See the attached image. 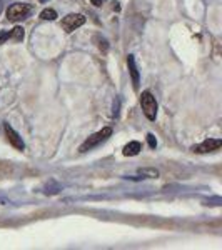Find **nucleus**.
<instances>
[{
    "instance_id": "nucleus-8",
    "label": "nucleus",
    "mask_w": 222,
    "mask_h": 250,
    "mask_svg": "<svg viewBox=\"0 0 222 250\" xmlns=\"http://www.w3.org/2000/svg\"><path fill=\"white\" fill-rule=\"evenodd\" d=\"M140 150H142V145H140V142L132 140V142H129L126 147H124V155H126V157H134V155L139 154Z\"/></svg>"
},
{
    "instance_id": "nucleus-15",
    "label": "nucleus",
    "mask_w": 222,
    "mask_h": 250,
    "mask_svg": "<svg viewBox=\"0 0 222 250\" xmlns=\"http://www.w3.org/2000/svg\"><path fill=\"white\" fill-rule=\"evenodd\" d=\"M40 2H42V3H44V2H47V0H40Z\"/></svg>"
},
{
    "instance_id": "nucleus-12",
    "label": "nucleus",
    "mask_w": 222,
    "mask_h": 250,
    "mask_svg": "<svg viewBox=\"0 0 222 250\" xmlns=\"http://www.w3.org/2000/svg\"><path fill=\"white\" fill-rule=\"evenodd\" d=\"M147 142H149V145H151L152 148L157 147V140H155V137L152 134H147Z\"/></svg>"
},
{
    "instance_id": "nucleus-4",
    "label": "nucleus",
    "mask_w": 222,
    "mask_h": 250,
    "mask_svg": "<svg viewBox=\"0 0 222 250\" xmlns=\"http://www.w3.org/2000/svg\"><path fill=\"white\" fill-rule=\"evenodd\" d=\"M84 23H86V17H84L82 14H68L67 17L62 19V29L66 30L67 34H70V32H74L75 29L82 27Z\"/></svg>"
},
{
    "instance_id": "nucleus-13",
    "label": "nucleus",
    "mask_w": 222,
    "mask_h": 250,
    "mask_svg": "<svg viewBox=\"0 0 222 250\" xmlns=\"http://www.w3.org/2000/svg\"><path fill=\"white\" fill-rule=\"evenodd\" d=\"M5 40H9V32H0V45H2Z\"/></svg>"
},
{
    "instance_id": "nucleus-10",
    "label": "nucleus",
    "mask_w": 222,
    "mask_h": 250,
    "mask_svg": "<svg viewBox=\"0 0 222 250\" xmlns=\"http://www.w3.org/2000/svg\"><path fill=\"white\" fill-rule=\"evenodd\" d=\"M139 173L144 179H157V177H159V172H157L155 168H140Z\"/></svg>"
},
{
    "instance_id": "nucleus-1",
    "label": "nucleus",
    "mask_w": 222,
    "mask_h": 250,
    "mask_svg": "<svg viewBox=\"0 0 222 250\" xmlns=\"http://www.w3.org/2000/svg\"><path fill=\"white\" fill-rule=\"evenodd\" d=\"M112 135V128L111 127H104L102 130H99L97 134H94V135H90L89 139L84 142L82 145H80V148L79 150L82 152V154H86V152H89V150H92L94 147H97L99 144H102L104 140H107L109 137Z\"/></svg>"
},
{
    "instance_id": "nucleus-14",
    "label": "nucleus",
    "mask_w": 222,
    "mask_h": 250,
    "mask_svg": "<svg viewBox=\"0 0 222 250\" xmlns=\"http://www.w3.org/2000/svg\"><path fill=\"white\" fill-rule=\"evenodd\" d=\"M92 3H94L95 7H99V5H102V0H90Z\"/></svg>"
},
{
    "instance_id": "nucleus-2",
    "label": "nucleus",
    "mask_w": 222,
    "mask_h": 250,
    "mask_svg": "<svg viewBox=\"0 0 222 250\" xmlns=\"http://www.w3.org/2000/svg\"><path fill=\"white\" fill-rule=\"evenodd\" d=\"M140 107H142L144 115L147 117L149 120H155V117H157V100L149 90L142 92V95H140Z\"/></svg>"
},
{
    "instance_id": "nucleus-9",
    "label": "nucleus",
    "mask_w": 222,
    "mask_h": 250,
    "mask_svg": "<svg viewBox=\"0 0 222 250\" xmlns=\"http://www.w3.org/2000/svg\"><path fill=\"white\" fill-rule=\"evenodd\" d=\"M23 35H25V32H23L22 27H15V29H12L9 32V39L15 40V42H22L23 40Z\"/></svg>"
},
{
    "instance_id": "nucleus-7",
    "label": "nucleus",
    "mask_w": 222,
    "mask_h": 250,
    "mask_svg": "<svg viewBox=\"0 0 222 250\" xmlns=\"http://www.w3.org/2000/svg\"><path fill=\"white\" fill-rule=\"evenodd\" d=\"M127 65H129V72H131L132 82H134V88H139V80L140 79H139V70H137L134 55H129L127 57Z\"/></svg>"
},
{
    "instance_id": "nucleus-5",
    "label": "nucleus",
    "mask_w": 222,
    "mask_h": 250,
    "mask_svg": "<svg viewBox=\"0 0 222 250\" xmlns=\"http://www.w3.org/2000/svg\"><path fill=\"white\" fill-rule=\"evenodd\" d=\"M221 145H222V140L221 139H207V140H204L202 144L194 145L192 150L197 152V154H207V152L219 150Z\"/></svg>"
},
{
    "instance_id": "nucleus-3",
    "label": "nucleus",
    "mask_w": 222,
    "mask_h": 250,
    "mask_svg": "<svg viewBox=\"0 0 222 250\" xmlns=\"http://www.w3.org/2000/svg\"><path fill=\"white\" fill-rule=\"evenodd\" d=\"M30 12H32V7L29 3H12L9 9H7V19H9L10 22H19V20L29 17Z\"/></svg>"
},
{
    "instance_id": "nucleus-11",
    "label": "nucleus",
    "mask_w": 222,
    "mask_h": 250,
    "mask_svg": "<svg viewBox=\"0 0 222 250\" xmlns=\"http://www.w3.org/2000/svg\"><path fill=\"white\" fill-rule=\"evenodd\" d=\"M40 19L42 20H55L57 19V12L54 9H45L42 10V14H40Z\"/></svg>"
},
{
    "instance_id": "nucleus-6",
    "label": "nucleus",
    "mask_w": 222,
    "mask_h": 250,
    "mask_svg": "<svg viewBox=\"0 0 222 250\" xmlns=\"http://www.w3.org/2000/svg\"><path fill=\"white\" fill-rule=\"evenodd\" d=\"M3 128H5V135H7V139H9V142L14 145V147L17 148V150H23L25 144H23L22 137H20L17 132H15L14 128L10 127L9 124H3Z\"/></svg>"
}]
</instances>
